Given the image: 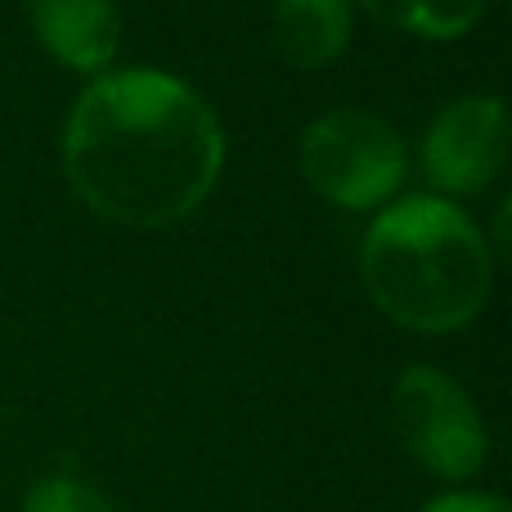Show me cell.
Listing matches in <instances>:
<instances>
[{
  "label": "cell",
  "mask_w": 512,
  "mask_h": 512,
  "mask_svg": "<svg viewBox=\"0 0 512 512\" xmlns=\"http://www.w3.org/2000/svg\"><path fill=\"white\" fill-rule=\"evenodd\" d=\"M68 180L90 212L162 230L207 203L225 131L198 90L167 72H113L77 99L63 131Z\"/></svg>",
  "instance_id": "cell-1"
},
{
  "label": "cell",
  "mask_w": 512,
  "mask_h": 512,
  "mask_svg": "<svg viewBox=\"0 0 512 512\" xmlns=\"http://www.w3.org/2000/svg\"><path fill=\"white\" fill-rule=\"evenodd\" d=\"M360 274L373 306L414 333H454L490 297V248L445 198H400L364 234Z\"/></svg>",
  "instance_id": "cell-2"
},
{
  "label": "cell",
  "mask_w": 512,
  "mask_h": 512,
  "mask_svg": "<svg viewBox=\"0 0 512 512\" xmlns=\"http://www.w3.org/2000/svg\"><path fill=\"white\" fill-rule=\"evenodd\" d=\"M301 171L319 198L346 212H364L400 189L405 144L369 108H333L301 135Z\"/></svg>",
  "instance_id": "cell-3"
},
{
  "label": "cell",
  "mask_w": 512,
  "mask_h": 512,
  "mask_svg": "<svg viewBox=\"0 0 512 512\" xmlns=\"http://www.w3.org/2000/svg\"><path fill=\"white\" fill-rule=\"evenodd\" d=\"M391 423L400 445L432 477L463 481L486 463V423L472 396L441 369L414 364L391 387Z\"/></svg>",
  "instance_id": "cell-4"
},
{
  "label": "cell",
  "mask_w": 512,
  "mask_h": 512,
  "mask_svg": "<svg viewBox=\"0 0 512 512\" xmlns=\"http://www.w3.org/2000/svg\"><path fill=\"white\" fill-rule=\"evenodd\" d=\"M508 158V113L495 95H463L436 113L423 140V167L441 194H477Z\"/></svg>",
  "instance_id": "cell-5"
},
{
  "label": "cell",
  "mask_w": 512,
  "mask_h": 512,
  "mask_svg": "<svg viewBox=\"0 0 512 512\" xmlns=\"http://www.w3.org/2000/svg\"><path fill=\"white\" fill-rule=\"evenodd\" d=\"M32 27L59 63L99 72L117 54L113 0H32Z\"/></svg>",
  "instance_id": "cell-6"
},
{
  "label": "cell",
  "mask_w": 512,
  "mask_h": 512,
  "mask_svg": "<svg viewBox=\"0 0 512 512\" xmlns=\"http://www.w3.org/2000/svg\"><path fill=\"white\" fill-rule=\"evenodd\" d=\"M274 41L297 68H328L351 41V0H274Z\"/></svg>",
  "instance_id": "cell-7"
},
{
  "label": "cell",
  "mask_w": 512,
  "mask_h": 512,
  "mask_svg": "<svg viewBox=\"0 0 512 512\" xmlns=\"http://www.w3.org/2000/svg\"><path fill=\"white\" fill-rule=\"evenodd\" d=\"M378 23L400 32L427 36V41H454L468 36L486 14V0H360Z\"/></svg>",
  "instance_id": "cell-8"
},
{
  "label": "cell",
  "mask_w": 512,
  "mask_h": 512,
  "mask_svg": "<svg viewBox=\"0 0 512 512\" xmlns=\"http://www.w3.org/2000/svg\"><path fill=\"white\" fill-rule=\"evenodd\" d=\"M23 512H117L99 495L90 481H77V477H45L27 490V504Z\"/></svg>",
  "instance_id": "cell-9"
},
{
  "label": "cell",
  "mask_w": 512,
  "mask_h": 512,
  "mask_svg": "<svg viewBox=\"0 0 512 512\" xmlns=\"http://www.w3.org/2000/svg\"><path fill=\"white\" fill-rule=\"evenodd\" d=\"M423 512H508V504L499 495H441V499H432Z\"/></svg>",
  "instance_id": "cell-10"
}]
</instances>
